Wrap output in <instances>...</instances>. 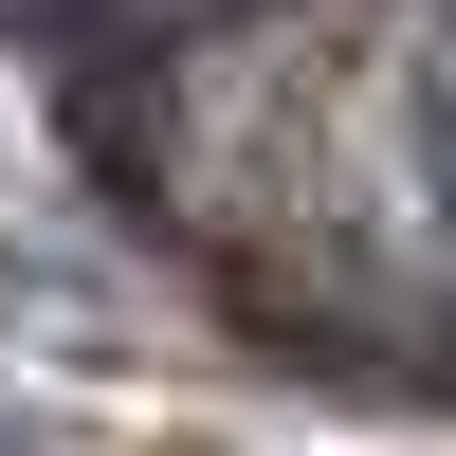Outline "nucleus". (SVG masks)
<instances>
[{"label":"nucleus","instance_id":"obj_1","mask_svg":"<svg viewBox=\"0 0 456 456\" xmlns=\"http://www.w3.org/2000/svg\"><path fill=\"white\" fill-rule=\"evenodd\" d=\"M19 19L55 37V55H110V37H146V19H165V0H19Z\"/></svg>","mask_w":456,"mask_h":456}]
</instances>
